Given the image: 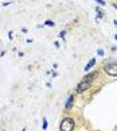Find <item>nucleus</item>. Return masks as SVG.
I'll use <instances>...</instances> for the list:
<instances>
[{
	"mask_svg": "<svg viewBox=\"0 0 117 131\" xmlns=\"http://www.w3.org/2000/svg\"><path fill=\"white\" fill-rule=\"evenodd\" d=\"M74 119L71 118H65L59 124V130L61 131H73V128H74Z\"/></svg>",
	"mask_w": 117,
	"mask_h": 131,
	"instance_id": "1",
	"label": "nucleus"
},
{
	"mask_svg": "<svg viewBox=\"0 0 117 131\" xmlns=\"http://www.w3.org/2000/svg\"><path fill=\"white\" fill-rule=\"evenodd\" d=\"M105 72H106V74H109V76H112V77H116V76H117V64L106 65V66H105Z\"/></svg>",
	"mask_w": 117,
	"mask_h": 131,
	"instance_id": "2",
	"label": "nucleus"
},
{
	"mask_svg": "<svg viewBox=\"0 0 117 131\" xmlns=\"http://www.w3.org/2000/svg\"><path fill=\"white\" fill-rule=\"evenodd\" d=\"M90 85H92V82L81 81L80 84H78V86H77V92H78V93H82V92H84V91L89 89V88H90Z\"/></svg>",
	"mask_w": 117,
	"mask_h": 131,
	"instance_id": "3",
	"label": "nucleus"
},
{
	"mask_svg": "<svg viewBox=\"0 0 117 131\" xmlns=\"http://www.w3.org/2000/svg\"><path fill=\"white\" fill-rule=\"evenodd\" d=\"M98 76V73H97V72H92V73H89V74H86L85 77H84V80L82 81H86V82H92L93 81L96 77Z\"/></svg>",
	"mask_w": 117,
	"mask_h": 131,
	"instance_id": "4",
	"label": "nucleus"
},
{
	"mask_svg": "<svg viewBox=\"0 0 117 131\" xmlns=\"http://www.w3.org/2000/svg\"><path fill=\"white\" fill-rule=\"evenodd\" d=\"M73 101H74V96L70 95V96H69V99H67V103H66V110H71Z\"/></svg>",
	"mask_w": 117,
	"mask_h": 131,
	"instance_id": "5",
	"label": "nucleus"
},
{
	"mask_svg": "<svg viewBox=\"0 0 117 131\" xmlns=\"http://www.w3.org/2000/svg\"><path fill=\"white\" fill-rule=\"evenodd\" d=\"M94 64H96V58H92V60L87 62V65L85 66V72H87V70H90L94 66Z\"/></svg>",
	"mask_w": 117,
	"mask_h": 131,
	"instance_id": "6",
	"label": "nucleus"
},
{
	"mask_svg": "<svg viewBox=\"0 0 117 131\" xmlns=\"http://www.w3.org/2000/svg\"><path fill=\"white\" fill-rule=\"evenodd\" d=\"M54 25H55V23L53 22V20H46V26H48V27H54Z\"/></svg>",
	"mask_w": 117,
	"mask_h": 131,
	"instance_id": "7",
	"label": "nucleus"
},
{
	"mask_svg": "<svg viewBox=\"0 0 117 131\" xmlns=\"http://www.w3.org/2000/svg\"><path fill=\"white\" fill-rule=\"evenodd\" d=\"M94 2H96V3H98L100 6H105V4H106V3L104 2V0H94Z\"/></svg>",
	"mask_w": 117,
	"mask_h": 131,
	"instance_id": "8",
	"label": "nucleus"
},
{
	"mask_svg": "<svg viewBox=\"0 0 117 131\" xmlns=\"http://www.w3.org/2000/svg\"><path fill=\"white\" fill-rule=\"evenodd\" d=\"M47 128V119H43V130Z\"/></svg>",
	"mask_w": 117,
	"mask_h": 131,
	"instance_id": "9",
	"label": "nucleus"
},
{
	"mask_svg": "<svg viewBox=\"0 0 117 131\" xmlns=\"http://www.w3.org/2000/svg\"><path fill=\"white\" fill-rule=\"evenodd\" d=\"M96 12L98 14V16H100V18H101L102 15H104V14H102V11H101V9H96Z\"/></svg>",
	"mask_w": 117,
	"mask_h": 131,
	"instance_id": "10",
	"label": "nucleus"
},
{
	"mask_svg": "<svg viewBox=\"0 0 117 131\" xmlns=\"http://www.w3.org/2000/svg\"><path fill=\"white\" fill-rule=\"evenodd\" d=\"M65 34H66L65 31H61L59 32V38H65Z\"/></svg>",
	"mask_w": 117,
	"mask_h": 131,
	"instance_id": "11",
	"label": "nucleus"
},
{
	"mask_svg": "<svg viewBox=\"0 0 117 131\" xmlns=\"http://www.w3.org/2000/svg\"><path fill=\"white\" fill-rule=\"evenodd\" d=\"M97 53H98V56H104V51H102V49H98V51H97Z\"/></svg>",
	"mask_w": 117,
	"mask_h": 131,
	"instance_id": "12",
	"label": "nucleus"
},
{
	"mask_svg": "<svg viewBox=\"0 0 117 131\" xmlns=\"http://www.w3.org/2000/svg\"><path fill=\"white\" fill-rule=\"evenodd\" d=\"M113 7H114V8L117 9V4H113Z\"/></svg>",
	"mask_w": 117,
	"mask_h": 131,
	"instance_id": "13",
	"label": "nucleus"
},
{
	"mask_svg": "<svg viewBox=\"0 0 117 131\" xmlns=\"http://www.w3.org/2000/svg\"><path fill=\"white\" fill-rule=\"evenodd\" d=\"M114 38H116V39H117V35H116V37H114Z\"/></svg>",
	"mask_w": 117,
	"mask_h": 131,
	"instance_id": "14",
	"label": "nucleus"
}]
</instances>
